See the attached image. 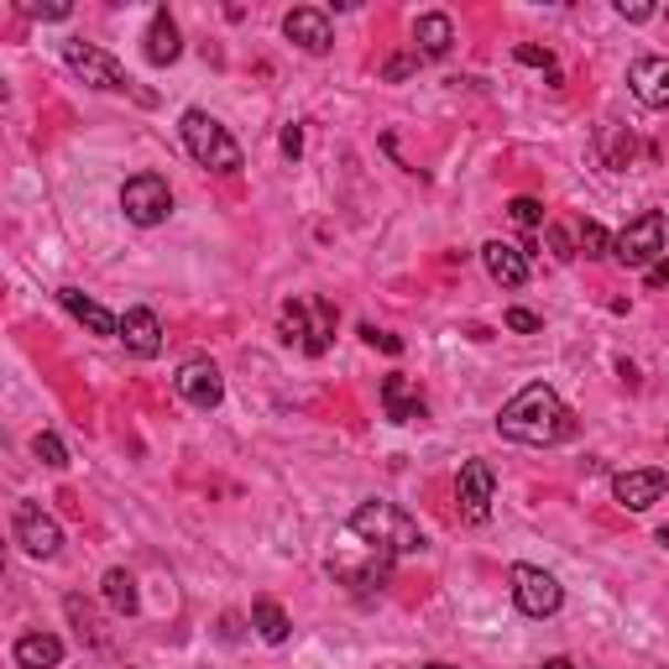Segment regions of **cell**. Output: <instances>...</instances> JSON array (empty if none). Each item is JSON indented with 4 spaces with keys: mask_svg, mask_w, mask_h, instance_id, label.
Wrapping results in <instances>:
<instances>
[{
    "mask_svg": "<svg viewBox=\"0 0 669 669\" xmlns=\"http://www.w3.org/2000/svg\"><path fill=\"white\" fill-rule=\"evenodd\" d=\"M17 665L21 669H59L63 638H53V633H26V638H17Z\"/></svg>",
    "mask_w": 669,
    "mask_h": 669,
    "instance_id": "obj_20",
    "label": "cell"
},
{
    "mask_svg": "<svg viewBox=\"0 0 669 669\" xmlns=\"http://www.w3.org/2000/svg\"><path fill=\"white\" fill-rule=\"evenodd\" d=\"M512 59L523 63V68H544V74H550V79L560 84V74H554V53H550V47H533V42H518V47H512Z\"/></svg>",
    "mask_w": 669,
    "mask_h": 669,
    "instance_id": "obj_29",
    "label": "cell"
},
{
    "mask_svg": "<svg viewBox=\"0 0 669 669\" xmlns=\"http://www.w3.org/2000/svg\"><path fill=\"white\" fill-rule=\"evenodd\" d=\"M309 304H283V340L298 346V351H309V340H315V325H309Z\"/></svg>",
    "mask_w": 669,
    "mask_h": 669,
    "instance_id": "obj_23",
    "label": "cell"
},
{
    "mask_svg": "<svg viewBox=\"0 0 669 669\" xmlns=\"http://www.w3.org/2000/svg\"><path fill=\"white\" fill-rule=\"evenodd\" d=\"M544 241H550L554 262H571V256H581V252H575V241H571V231H560V225H550V231H544Z\"/></svg>",
    "mask_w": 669,
    "mask_h": 669,
    "instance_id": "obj_31",
    "label": "cell"
},
{
    "mask_svg": "<svg viewBox=\"0 0 669 669\" xmlns=\"http://www.w3.org/2000/svg\"><path fill=\"white\" fill-rule=\"evenodd\" d=\"M418 68V53H397V59H387V68H382V79L387 84H403L408 74Z\"/></svg>",
    "mask_w": 669,
    "mask_h": 669,
    "instance_id": "obj_30",
    "label": "cell"
},
{
    "mask_svg": "<svg viewBox=\"0 0 669 669\" xmlns=\"http://www.w3.org/2000/svg\"><path fill=\"white\" fill-rule=\"evenodd\" d=\"M455 42V21L439 17V11H429V17L414 21V53L418 59H445Z\"/></svg>",
    "mask_w": 669,
    "mask_h": 669,
    "instance_id": "obj_18",
    "label": "cell"
},
{
    "mask_svg": "<svg viewBox=\"0 0 669 669\" xmlns=\"http://www.w3.org/2000/svg\"><path fill=\"white\" fill-rule=\"evenodd\" d=\"M508 330H518V334H533V330H544V319H539V315H529V309H508Z\"/></svg>",
    "mask_w": 669,
    "mask_h": 669,
    "instance_id": "obj_34",
    "label": "cell"
},
{
    "mask_svg": "<svg viewBox=\"0 0 669 669\" xmlns=\"http://www.w3.org/2000/svg\"><path fill=\"white\" fill-rule=\"evenodd\" d=\"M105 602L120 612V617H131V612L141 607L137 596V581H131V571H105Z\"/></svg>",
    "mask_w": 669,
    "mask_h": 669,
    "instance_id": "obj_22",
    "label": "cell"
},
{
    "mask_svg": "<svg viewBox=\"0 0 669 669\" xmlns=\"http://www.w3.org/2000/svg\"><path fill=\"white\" fill-rule=\"evenodd\" d=\"M508 215H512V225H523V231H539L544 225V204L539 199H529V194H518L508 204Z\"/></svg>",
    "mask_w": 669,
    "mask_h": 669,
    "instance_id": "obj_28",
    "label": "cell"
},
{
    "mask_svg": "<svg viewBox=\"0 0 669 669\" xmlns=\"http://www.w3.org/2000/svg\"><path fill=\"white\" fill-rule=\"evenodd\" d=\"M571 429H575L571 408H565L560 393L544 387V382H529V387L497 414V434L512 439V445H560V439H571Z\"/></svg>",
    "mask_w": 669,
    "mask_h": 669,
    "instance_id": "obj_1",
    "label": "cell"
},
{
    "mask_svg": "<svg viewBox=\"0 0 669 669\" xmlns=\"http://www.w3.org/2000/svg\"><path fill=\"white\" fill-rule=\"evenodd\" d=\"M628 89H633V99H638V105H649V110H665V105H669V59H654V53L633 59Z\"/></svg>",
    "mask_w": 669,
    "mask_h": 669,
    "instance_id": "obj_12",
    "label": "cell"
},
{
    "mask_svg": "<svg viewBox=\"0 0 669 669\" xmlns=\"http://www.w3.org/2000/svg\"><path fill=\"white\" fill-rule=\"evenodd\" d=\"M26 17H38V21H68L74 17V6H63V0H53V6H21Z\"/></svg>",
    "mask_w": 669,
    "mask_h": 669,
    "instance_id": "obj_33",
    "label": "cell"
},
{
    "mask_svg": "<svg viewBox=\"0 0 669 669\" xmlns=\"http://www.w3.org/2000/svg\"><path fill=\"white\" fill-rule=\"evenodd\" d=\"M304 152V126H283V158H298Z\"/></svg>",
    "mask_w": 669,
    "mask_h": 669,
    "instance_id": "obj_35",
    "label": "cell"
},
{
    "mask_svg": "<svg viewBox=\"0 0 669 669\" xmlns=\"http://www.w3.org/2000/svg\"><path fill=\"white\" fill-rule=\"evenodd\" d=\"M183 147L210 173H241V141L210 110H183Z\"/></svg>",
    "mask_w": 669,
    "mask_h": 669,
    "instance_id": "obj_3",
    "label": "cell"
},
{
    "mask_svg": "<svg viewBox=\"0 0 669 669\" xmlns=\"http://www.w3.org/2000/svg\"><path fill=\"white\" fill-rule=\"evenodd\" d=\"M575 252H586L591 262H596V256H612V236L596 225V220H586V225H581V236H575Z\"/></svg>",
    "mask_w": 669,
    "mask_h": 669,
    "instance_id": "obj_27",
    "label": "cell"
},
{
    "mask_svg": "<svg viewBox=\"0 0 669 669\" xmlns=\"http://www.w3.org/2000/svg\"><path fill=\"white\" fill-rule=\"evenodd\" d=\"M32 455H38L42 466H53V471H63V466H68V450H63V439L53 429H42L38 439H32Z\"/></svg>",
    "mask_w": 669,
    "mask_h": 669,
    "instance_id": "obj_26",
    "label": "cell"
},
{
    "mask_svg": "<svg viewBox=\"0 0 669 669\" xmlns=\"http://www.w3.org/2000/svg\"><path fill=\"white\" fill-rule=\"evenodd\" d=\"M612 256L623 267H654L665 256V215L659 210H644L638 220H628L617 236H612Z\"/></svg>",
    "mask_w": 669,
    "mask_h": 669,
    "instance_id": "obj_5",
    "label": "cell"
},
{
    "mask_svg": "<svg viewBox=\"0 0 669 669\" xmlns=\"http://www.w3.org/2000/svg\"><path fill=\"white\" fill-rule=\"evenodd\" d=\"M508 581H512V602H518V612H529V617H554V612L565 607L560 581H554L550 571H539V565H512Z\"/></svg>",
    "mask_w": 669,
    "mask_h": 669,
    "instance_id": "obj_7",
    "label": "cell"
},
{
    "mask_svg": "<svg viewBox=\"0 0 669 669\" xmlns=\"http://www.w3.org/2000/svg\"><path fill=\"white\" fill-rule=\"evenodd\" d=\"M492 492H497V476L487 460H466L460 476H455V502H460V518L466 523H487L492 518Z\"/></svg>",
    "mask_w": 669,
    "mask_h": 669,
    "instance_id": "obj_9",
    "label": "cell"
},
{
    "mask_svg": "<svg viewBox=\"0 0 669 669\" xmlns=\"http://www.w3.org/2000/svg\"><path fill=\"white\" fill-rule=\"evenodd\" d=\"M63 63H68L89 89H105V95H126V89H131V74H126L105 47H95V42H84V38L63 42Z\"/></svg>",
    "mask_w": 669,
    "mask_h": 669,
    "instance_id": "obj_4",
    "label": "cell"
},
{
    "mask_svg": "<svg viewBox=\"0 0 669 669\" xmlns=\"http://www.w3.org/2000/svg\"><path fill=\"white\" fill-rule=\"evenodd\" d=\"M120 340H126V351L141 355V361H152V355L162 351V325L152 309H126V319H120Z\"/></svg>",
    "mask_w": 669,
    "mask_h": 669,
    "instance_id": "obj_15",
    "label": "cell"
},
{
    "mask_svg": "<svg viewBox=\"0 0 669 669\" xmlns=\"http://www.w3.org/2000/svg\"><path fill=\"white\" fill-rule=\"evenodd\" d=\"M669 492V476L665 471H623V476H612V497H617V508H628V512H649L659 497Z\"/></svg>",
    "mask_w": 669,
    "mask_h": 669,
    "instance_id": "obj_11",
    "label": "cell"
},
{
    "mask_svg": "<svg viewBox=\"0 0 669 669\" xmlns=\"http://www.w3.org/2000/svg\"><path fill=\"white\" fill-rule=\"evenodd\" d=\"M544 669H575L571 659H544Z\"/></svg>",
    "mask_w": 669,
    "mask_h": 669,
    "instance_id": "obj_38",
    "label": "cell"
},
{
    "mask_svg": "<svg viewBox=\"0 0 669 669\" xmlns=\"http://www.w3.org/2000/svg\"><path fill=\"white\" fill-rule=\"evenodd\" d=\"M361 340H367V346H376V351H387V355L403 351V340H397V334H387V330H376V325H361Z\"/></svg>",
    "mask_w": 669,
    "mask_h": 669,
    "instance_id": "obj_32",
    "label": "cell"
},
{
    "mask_svg": "<svg viewBox=\"0 0 669 669\" xmlns=\"http://www.w3.org/2000/svg\"><path fill=\"white\" fill-rule=\"evenodd\" d=\"M309 309H315V340H309V351H304V355H325V351H330V325H334V309H330V304H325V298H315Z\"/></svg>",
    "mask_w": 669,
    "mask_h": 669,
    "instance_id": "obj_25",
    "label": "cell"
},
{
    "mask_svg": "<svg viewBox=\"0 0 669 669\" xmlns=\"http://www.w3.org/2000/svg\"><path fill=\"white\" fill-rule=\"evenodd\" d=\"M481 262H487L492 283H502V288H523L529 283V252L512 246V241H487L481 246Z\"/></svg>",
    "mask_w": 669,
    "mask_h": 669,
    "instance_id": "obj_14",
    "label": "cell"
},
{
    "mask_svg": "<svg viewBox=\"0 0 669 669\" xmlns=\"http://www.w3.org/2000/svg\"><path fill=\"white\" fill-rule=\"evenodd\" d=\"M283 38L298 42L304 53H330L334 32H330V17H325V11H315V6H298V11H288V17H283Z\"/></svg>",
    "mask_w": 669,
    "mask_h": 669,
    "instance_id": "obj_13",
    "label": "cell"
},
{
    "mask_svg": "<svg viewBox=\"0 0 669 669\" xmlns=\"http://www.w3.org/2000/svg\"><path fill=\"white\" fill-rule=\"evenodd\" d=\"M669 283V262H654L649 267V288H665Z\"/></svg>",
    "mask_w": 669,
    "mask_h": 669,
    "instance_id": "obj_37",
    "label": "cell"
},
{
    "mask_svg": "<svg viewBox=\"0 0 669 669\" xmlns=\"http://www.w3.org/2000/svg\"><path fill=\"white\" fill-rule=\"evenodd\" d=\"M59 304L68 309V315L79 319L89 334H120V319L105 309V304H95L89 294H79V288H59Z\"/></svg>",
    "mask_w": 669,
    "mask_h": 669,
    "instance_id": "obj_17",
    "label": "cell"
},
{
    "mask_svg": "<svg viewBox=\"0 0 669 669\" xmlns=\"http://www.w3.org/2000/svg\"><path fill=\"white\" fill-rule=\"evenodd\" d=\"M17 544L32 554V560H53V554L63 550L59 518H47L38 502H17Z\"/></svg>",
    "mask_w": 669,
    "mask_h": 669,
    "instance_id": "obj_10",
    "label": "cell"
},
{
    "mask_svg": "<svg viewBox=\"0 0 669 669\" xmlns=\"http://www.w3.org/2000/svg\"><path fill=\"white\" fill-rule=\"evenodd\" d=\"M351 533L382 554H418L424 550V529H418L397 502H361V508L351 512Z\"/></svg>",
    "mask_w": 669,
    "mask_h": 669,
    "instance_id": "obj_2",
    "label": "cell"
},
{
    "mask_svg": "<svg viewBox=\"0 0 669 669\" xmlns=\"http://www.w3.org/2000/svg\"><path fill=\"white\" fill-rule=\"evenodd\" d=\"M596 141H602V158H607V168H628L633 152H638V147H633V137H623V126H612V120L596 131Z\"/></svg>",
    "mask_w": 669,
    "mask_h": 669,
    "instance_id": "obj_24",
    "label": "cell"
},
{
    "mask_svg": "<svg viewBox=\"0 0 669 669\" xmlns=\"http://www.w3.org/2000/svg\"><path fill=\"white\" fill-rule=\"evenodd\" d=\"M424 669H455V665H424Z\"/></svg>",
    "mask_w": 669,
    "mask_h": 669,
    "instance_id": "obj_40",
    "label": "cell"
},
{
    "mask_svg": "<svg viewBox=\"0 0 669 669\" xmlns=\"http://www.w3.org/2000/svg\"><path fill=\"white\" fill-rule=\"evenodd\" d=\"M178 53H183V38H178V21L168 17V11H152V26H147V63H158V68H168V63H178Z\"/></svg>",
    "mask_w": 669,
    "mask_h": 669,
    "instance_id": "obj_19",
    "label": "cell"
},
{
    "mask_svg": "<svg viewBox=\"0 0 669 669\" xmlns=\"http://www.w3.org/2000/svg\"><path fill=\"white\" fill-rule=\"evenodd\" d=\"M659 544H665V550H669V523H665V529H659Z\"/></svg>",
    "mask_w": 669,
    "mask_h": 669,
    "instance_id": "obj_39",
    "label": "cell"
},
{
    "mask_svg": "<svg viewBox=\"0 0 669 669\" xmlns=\"http://www.w3.org/2000/svg\"><path fill=\"white\" fill-rule=\"evenodd\" d=\"M252 628H256V638H262V644H288V633H294V623H288V612L277 607L273 596H256L252 602Z\"/></svg>",
    "mask_w": 669,
    "mask_h": 669,
    "instance_id": "obj_21",
    "label": "cell"
},
{
    "mask_svg": "<svg viewBox=\"0 0 669 669\" xmlns=\"http://www.w3.org/2000/svg\"><path fill=\"white\" fill-rule=\"evenodd\" d=\"M120 210H126L131 225H162V220L173 215V189H168V178H162V173L126 178V189H120Z\"/></svg>",
    "mask_w": 669,
    "mask_h": 669,
    "instance_id": "obj_6",
    "label": "cell"
},
{
    "mask_svg": "<svg viewBox=\"0 0 669 669\" xmlns=\"http://www.w3.org/2000/svg\"><path fill=\"white\" fill-rule=\"evenodd\" d=\"M173 387L189 408H204V414H210V408H220V397H225V376H220V367L210 355H194V361L178 367Z\"/></svg>",
    "mask_w": 669,
    "mask_h": 669,
    "instance_id": "obj_8",
    "label": "cell"
},
{
    "mask_svg": "<svg viewBox=\"0 0 669 669\" xmlns=\"http://www.w3.org/2000/svg\"><path fill=\"white\" fill-rule=\"evenodd\" d=\"M382 408H387L393 424H418V418H424V397L414 393L408 376L393 372V376H382Z\"/></svg>",
    "mask_w": 669,
    "mask_h": 669,
    "instance_id": "obj_16",
    "label": "cell"
},
{
    "mask_svg": "<svg viewBox=\"0 0 669 669\" xmlns=\"http://www.w3.org/2000/svg\"><path fill=\"white\" fill-rule=\"evenodd\" d=\"M617 17H623V21H649L654 6H644V0H633V6H628V0H623V6H617Z\"/></svg>",
    "mask_w": 669,
    "mask_h": 669,
    "instance_id": "obj_36",
    "label": "cell"
}]
</instances>
